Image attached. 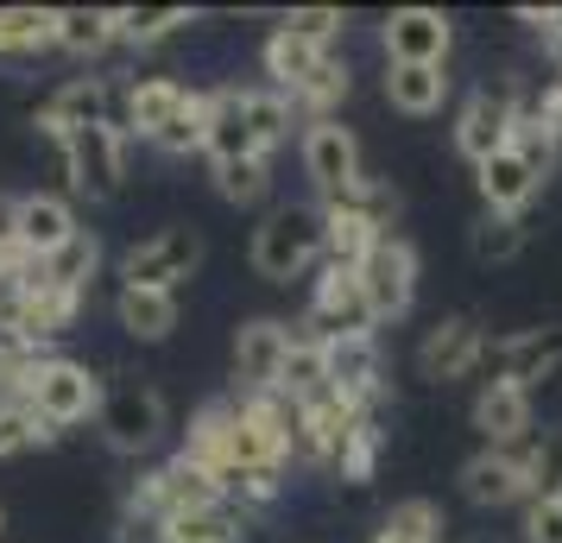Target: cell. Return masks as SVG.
<instances>
[{"label":"cell","instance_id":"obj_13","mask_svg":"<svg viewBox=\"0 0 562 543\" xmlns=\"http://www.w3.org/2000/svg\"><path fill=\"white\" fill-rule=\"evenodd\" d=\"M380 52L385 64H436V70H449L456 20L442 7H398V13L380 20Z\"/></svg>","mask_w":562,"mask_h":543},{"label":"cell","instance_id":"obj_6","mask_svg":"<svg viewBox=\"0 0 562 543\" xmlns=\"http://www.w3.org/2000/svg\"><path fill=\"white\" fill-rule=\"evenodd\" d=\"M95 430H102V442L114 449V455H153L158 442H165V430H171L165 392H158L153 380H133V373L108 380Z\"/></svg>","mask_w":562,"mask_h":543},{"label":"cell","instance_id":"obj_42","mask_svg":"<svg viewBox=\"0 0 562 543\" xmlns=\"http://www.w3.org/2000/svg\"><path fill=\"white\" fill-rule=\"evenodd\" d=\"M279 26L297 32V38H304V45H316V52H335V38L348 32V13H341V7H291Z\"/></svg>","mask_w":562,"mask_h":543},{"label":"cell","instance_id":"obj_37","mask_svg":"<svg viewBox=\"0 0 562 543\" xmlns=\"http://www.w3.org/2000/svg\"><path fill=\"white\" fill-rule=\"evenodd\" d=\"M291 121H297V108L284 102L279 89H247V127H254L259 158H272L291 139Z\"/></svg>","mask_w":562,"mask_h":543},{"label":"cell","instance_id":"obj_7","mask_svg":"<svg viewBox=\"0 0 562 543\" xmlns=\"http://www.w3.org/2000/svg\"><path fill=\"white\" fill-rule=\"evenodd\" d=\"M209 506H228V493H222V480L209 474V467H196L190 455H171V462L146 467L139 480H133L127 493V512H146V518H183V512H209Z\"/></svg>","mask_w":562,"mask_h":543},{"label":"cell","instance_id":"obj_36","mask_svg":"<svg viewBox=\"0 0 562 543\" xmlns=\"http://www.w3.org/2000/svg\"><path fill=\"white\" fill-rule=\"evenodd\" d=\"M209 178L228 208H254L272 196V158H228V165H209Z\"/></svg>","mask_w":562,"mask_h":543},{"label":"cell","instance_id":"obj_32","mask_svg":"<svg viewBox=\"0 0 562 543\" xmlns=\"http://www.w3.org/2000/svg\"><path fill=\"white\" fill-rule=\"evenodd\" d=\"M525 247H531L525 215H493V208H481V222L468 228V253L481 259V265H512Z\"/></svg>","mask_w":562,"mask_h":543},{"label":"cell","instance_id":"obj_20","mask_svg":"<svg viewBox=\"0 0 562 543\" xmlns=\"http://www.w3.org/2000/svg\"><path fill=\"white\" fill-rule=\"evenodd\" d=\"M291 336H297V329L279 323V316H247V323L234 329V386H240V398H247V392H279Z\"/></svg>","mask_w":562,"mask_h":543},{"label":"cell","instance_id":"obj_47","mask_svg":"<svg viewBox=\"0 0 562 543\" xmlns=\"http://www.w3.org/2000/svg\"><path fill=\"white\" fill-rule=\"evenodd\" d=\"M543 45H557L562 52V7H550V32H543Z\"/></svg>","mask_w":562,"mask_h":543},{"label":"cell","instance_id":"obj_45","mask_svg":"<svg viewBox=\"0 0 562 543\" xmlns=\"http://www.w3.org/2000/svg\"><path fill=\"white\" fill-rule=\"evenodd\" d=\"M114 543H165V524H158V518H146V512H127V506H121Z\"/></svg>","mask_w":562,"mask_h":543},{"label":"cell","instance_id":"obj_2","mask_svg":"<svg viewBox=\"0 0 562 543\" xmlns=\"http://www.w3.org/2000/svg\"><path fill=\"white\" fill-rule=\"evenodd\" d=\"M247 259L266 285H291L304 272H323V203H279L259 215Z\"/></svg>","mask_w":562,"mask_h":543},{"label":"cell","instance_id":"obj_1","mask_svg":"<svg viewBox=\"0 0 562 543\" xmlns=\"http://www.w3.org/2000/svg\"><path fill=\"white\" fill-rule=\"evenodd\" d=\"M121 133L153 139L158 152H203V89H183L178 77H133L121 95Z\"/></svg>","mask_w":562,"mask_h":543},{"label":"cell","instance_id":"obj_21","mask_svg":"<svg viewBox=\"0 0 562 543\" xmlns=\"http://www.w3.org/2000/svg\"><path fill=\"white\" fill-rule=\"evenodd\" d=\"M468 417L481 430V449H525L537 437V392L512 386V380H486Z\"/></svg>","mask_w":562,"mask_h":543},{"label":"cell","instance_id":"obj_41","mask_svg":"<svg viewBox=\"0 0 562 543\" xmlns=\"http://www.w3.org/2000/svg\"><path fill=\"white\" fill-rule=\"evenodd\" d=\"M380 455H385V430L380 417H367L355 430V442L341 449V462H335V480H348V487H373V474H380Z\"/></svg>","mask_w":562,"mask_h":543},{"label":"cell","instance_id":"obj_4","mask_svg":"<svg viewBox=\"0 0 562 543\" xmlns=\"http://www.w3.org/2000/svg\"><path fill=\"white\" fill-rule=\"evenodd\" d=\"M102 392H108V380H95V373L82 361H70V354H38V361L20 373V398L38 411V423H52L57 437L102 411Z\"/></svg>","mask_w":562,"mask_h":543},{"label":"cell","instance_id":"obj_18","mask_svg":"<svg viewBox=\"0 0 562 543\" xmlns=\"http://www.w3.org/2000/svg\"><path fill=\"white\" fill-rule=\"evenodd\" d=\"M486 366L493 380H512V386L537 392L543 380L562 373V323H537V329H512L486 348Z\"/></svg>","mask_w":562,"mask_h":543},{"label":"cell","instance_id":"obj_8","mask_svg":"<svg viewBox=\"0 0 562 543\" xmlns=\"http://www.w3.org/2000/svg\"><path fill=\"white\" fill-rule=\"evenodd\" d=\"M196 272H203V234L190 222H171L121 253V285L133 291H183Z\"/></svg>","mask_w":562,"mask_h":543},{"label":"cell","instance_id":"obj_9","mask_svg":"<svg viewBox=\"0 0 562 543\" xmlns=\"http://www.w3.org/2000/svg\"><path fill=\"white\" fill-rule=\"evenodd\" d=\"M297 329L316 336V341L380 336V316H373V304H367L360 272H348V265H323V272H316V285H310V310H304Z\"/></svg>","mask_w":562,"mask_h":543},{"label":"cell","instance_id":"obj_24","mask_svg":"<svg viewBox=\"0 0 562 543\" xmlns=\"http://www.w3.org/2000/svg\"><path fill=\"white\" fill-rule=\"evenodd\" d=\"M380 240H385V228L355 203V196L323 208V265H348V272H360Z\"/></svg>","mask_w":562,"mask_h":543},{"label":"cell","instance_id":"obj_34","mask_svg":"<svg viewBox=\"0 0 562 543\" xmlns=\"http://www.w3.org/2000/svg\"><path fill=\"white\" fill-rule=\"evenodd\" d=\"M348 89H355V70H348V57L341 52H329L323 64H316V77L291 95V108L310 114V121H335V108L348 102Z\"/></svg>","mask_w":562,"mask_h":543},{"label":"cell","instance_id":"obj_16","mask_svg":"<svg viewBox=\"0 0 562 543\" xmlns=\"http://www.w3.org/2000/svg\"><path fill=\"white\" fill-rule=\"evenodd\" d=\"M360 285H367V304H373L380 323L411 316V304H417V247L405 234H385L367 253V265H360Z\"/></svg>","mask_w":562,"mask_h":543},{"label":"cell","instance_id":"obj_14","mask_svg":"<svg viewBox=\"0 0 562 543\" xmlns=\"http://www.w3.org/2000/svg\"><path fill=\"white\" fill-rule=\"evenodd\" d=\"M114 121V82L108 77H64L38 102V114H32V127L45 133L52 146H64L70 133H82V127H108ZM121 127V121H114Z\"/></svg>","mask_w":562,"mask_h":543},{"label":"cell","instance_id":"obj_29","mask_svg":"<svg viewBox=\"0 0 562 543\" xmlns=\"http://www.w3.org/2000/svg\"><path fill=\"white\" fill-rule=\"evenodd\" d=\"M279 392L291 398V405H310V398H323L329 386V341L316 336H291V354H284V373H279Z\"/></svg>","mask_w":562,"mask_h":543},{"label":"cell","instance_id":"obj_17","mask_svg":"<svg viewBox=\"0 0 562 543\" xmlns=\"http://www.w3.org/2000/svg\"><path fill=\"white\" fill-rule=\"evenodd\" d=\"M461 499L468 506H481V512H525V499H531V480H525V449H474L468 462H461Z\"/></svg>","mask_w":562,"mask_h":543},{"label":"cell","instance_id":"obj_30","mask_svg":"<svg viewBox=\"0 0 562 543\" xmlns=\"http://www.w3.org/2000/svg\"><path fill=\"white\" fill-rule=\"evenodd\" d=\"M57 52L64 57H108L114 52V7H57Z\"/></svg>","mask_w":562,"mask_h":543},{"label":"cell","instance_id":"obj_23","mask_svg":"<svg viewBox=\"0 0 562 543\" xmlns=\"http://www.w3.org/2000/svg\"><path fill=\"white\" fill-rule=\"evenodd\" d=\"M329 386L355 405V411H373L385 398V354L380 336H360V341H329Z\"/></svg>","mask_w":562,"mask_h":543},{"label":"cell","instance_id":"obj_40","mask_svg":"<svg viewBox=\"0 0 562 543\" xmlns=\"http://www.w3.org/2000/svg\"><path fill=\"white\" fill-rule=\"evenodd\" d=\"M525 480H531V499H562V423L525 442Z\"/></svg>","mask_w":562,"mask_h":543},{"label":"cell","instance_id":"obj_22","mask_svg":"<svg viewBox=\"0 0 562 543\" xmlns=\"http://www.w3.org/2000/svg\"><path fill=\"white\" fill-rule=\"evenodd\" d=\"M203 158L209 165L259 158L254 127H247V89H240V82H215V89H203Z\"/></svg>","mask_w":562,"mask_h":543},{"label":"cell","instance_id":"obj_15","mask_svg":"<svg viewBox=\"0 0 562 543\" xmlns=\"http://www.w3.org/2000/svg\"><path fill=\"white\" fill-rule=\"evenodd\" d=\"M77 234H82V222H77V203H70V196H57V190H26V196H13V247H20V259L45 265V259L64 253Z\"/></svg>","mask_w":562,"mask_h":543},{"label":"cell","instance_id":"obj_25","mask_svg":"<svg viewBox=\"0 0 562 543\" xmlns=\"http://www.w3.org/2000/svg\"><path fill=\"white\" fill-rule=\"evenodd\" d=\"M114 323H121L133 341L158 348V341L178 336L183 297H178V291H133V285H121V291H114Z\"/></svg>","mask_w":562,"mask_h":543},{"label":"cell","instance_id":"obj_27","mask_svg":"<svg viewBox=\"0 0 562 543\" xmlns=\"http://www.w3.org/2000/svg\"><path fill=\"white\" fill-rule=\"evenodd\" d=\"M329 52H316V45H304L297 32H284V26H272L266 32V45H259V64H266V89H279L284 102L304 89L310 77H316V64H323Z\"/></svg>","mask_w":562,"mask_h":543},{"label":"cell","instance_id":"obj_49","mask_svg":"<svg viewBox=\"0 0 562 543\" xmlns=\"http://www.w3.org/2000/svg\"><path fill=\"white\" fill-rule=\"evenodd\" d=\"M468 543H499V538H468Z\"/></svg>","mask_w":562,"mask_h":543},{"label":"cell","instance_id":"obj_31","mask_svg":"<svg viewBox=\"0 0 562 543\" xmlns=\"http://www.w3.org/2000/svg\"><path fill=\"white\" fill-rule=\"evenodd\" d=\"M57 52V7H0V57Z\"/></svg>","mask_w":562,"mask_h":543},{"label":"cell","instance_id":"obj_28","mask_svg":"<svg viewBox=\"0 0 562 543\" xmlns=\"http://www.w3.org/2000/svg\"><path fill=\"white\" fill-rule=\"evenodd\" d=\"M183 26H196L190 7H114V45H127V52H153L165 38H178Z\"/></svg>","mask_w":562,"mask_h":543},{"label":"cell","instance_id":"obj_38","mask_svg":"<svg viewBox=\"0 0 562 543\" xmlns=\"http://www.w3.org/2000/svg\"><path fill=\"white\" fill-rule=\"evenodd\" d=\"M380 531H392V538H405V543H442L449 518H442L436 499H392L380 518Z\"/></svg>","mask_w":562,"mask_h":543},{"label":"cell","instance_id":"obj_26","mask_svg":"<svg viewBox=\"0 0 562 543\" xmlns=\"http://www.w3.org/2000/svg\"><path fill=\"white\" fill-rule=\"evenodd\" d=\"M380 89L405 121H430V114H442V102H449V70H436V64H385Z\"/></svg>","mask_w":562,"mask_h":543},{"label":"cell","instance_id":"obj_19","mask_svg":"<svg viewBox=\"0 0 562 543\" xmlns=\"http://www.w3.org/2000/svg\"><path fill=\"white\" fill-rule=\"evenodd\" d=\"M373 411H355L341 392H323V398H310V405H297V462L323 467V474H335V462H341V449L355 442V430L367 423Z\"/></svg>","mask_w":562,"mask_h":543},{"label":"cell","instance_id":"obj_43","mask_svg":"<svg viewBox=\"0 0 562 543\" xmlns=\"http://www.w3.org/2000/svg\"><path fill=\"white\" fill-rule=\"evenodd\" d=\"M525 127H537L543 139H557L562 146V82L550 77L543 89H531V102H525Z\"/></svg>","mask_w":562,"mask_h":543},{"label":"cell","instance_id":"obj_48","mask_svg":"<svg viewBox=\"0 0 562 543\" xmlns=\"http://www.w3.org/2000/svg\"><path fill=\"white\" fill-rule=\"evenodd\" d=\"M373 543H405V538H392V531H373Z\"/></svg>","mask_w":562,"mask_h":543},{"label":"cell","instance_id":"obj_46","mask_svg":"<svg viewBox=\"0 0 562 543\" xmlns=\"http://www.w3.org/2000/svg\"><path fill=\"white\" fill-rule=\"evenodd\" d=\"M7 240H13V196L0 190V247H7Z\"/></svg>","mask_w":562,"mask_h":543},{"label":"cell","instance_id":"obj_10","mask_svg":"<svg viewBox=\"0 0 562 543\" xmlns=\"http://www.w3.org/2000/svg\"><path fill=\"white\" fill-rule=\"evenodd\" d=\"M57 165H64V178H70V190L82 203H114L127 190V133L114 121L108 127H82L57 146Z\"/></svg>","mask_w":562,"mask_h":543},{"label":"cell","instance_id":"obj_11","mask_svg":"<svg viewBox=\"0 0 562 543\" xmlns=\"http://www.w3.org/2000/svg\"><path fill=\"white\" fill-rule=\"evenodd\" d=\"M297 152H304V178L316 183V203H323V208L348 203L360 183H367L360 139H355V127H341V114H335V121H304Z\"/></svg>","mask_w":562,"mask_h":543},{"label":"cell","instance_id":"obj_44","mask_svg":"<svg viewBox=\"0 0 562 543\" xmlns=\"http://www.w3.org/2000/svg\"><path fill=\"white\" fill-rule=\"evenodd\" d=\"M518 531H525V543H562V499H525Z\"/></svg>","mask_w":562,"mask_h":543},{"label":"cell","instance_id":"obj_12","mask_svg":"<svg viewBox=\"0 0 562 543\" xmlns=\"http://www.w3.org/2000/svg\"><path fill=\"white\" fill-rule=\"evenodd\" d=\"M486 348L493 341H486L481 316H436L430 329H424V341H417V373L430 386H456L474 366H486Z\"/></svg>","mask_w":562,"mask_h":543},{"label":"cell","instance_id":"obj_5","mask_svg":"<svg viewBox=\"0 0 562 543\" xmlns=\"http://www.w3.org/2000/svg\"><path fill=\"white\" fill-rule=\"evenodd\" d=\"M525 102H531V89L512 77H486L468 102L456 108V152L468 165H486L493 152H506L518 127H525Z\"/></svg>","mask_w":562,"mask_h":543},{"label":"cell","instance_id":"obj_39","mask_svg":"<svg viewBox=\"0 0 562 543\" xmlns=\"http://www.w3.org/2000/svg\"><path fill=\"white\" fill-rule=\"evenodd\" d=\"M57 430L52 423H38L26 398H13V405H0V462H13V455H32V449H52Z\"/></svg>","mask_w":562,"mask_h":543},{"label":"cell","instance_id":"obj_33","mask_svg":"<svg viewBox=\"0 0 562 543\" xmlns=\"http://www.w3.org/2000/svg\"><path fill=\"white\" fill-rule=\"evenodd\" d=\"M95 265H102V240H95V234L82 228L77 240L64 247V253H52L45 265H38V279H45V285H57V291H70V297H82V304H89Z\"/></svg>","mask_w":562,"mask_h":543},{"label":"cell","instance_id":"obj_3","mask_svg":"<svg viewBox=\"0 0 562 543\" xmlns=\"http://www.w3.org/2000/svg\"><path fill=\"white\" fill-rule=\"evenodd\" d=\"M557 139H543L537 127H518V139H512L506 152H493L486 165H474V190H481V208H493V215H525V208L537 203V190L550 183V171H557Z\"/></svg>","mask_w":562,"mask_h":543},{"label":"cell","instance_id":"obj_35","mask_svg":"<svg viewBox=\"0 0 562 543\" xmlns=\"http://www.w3.org/2000/svg\"><path fill=\"white\" fill-rule=\"evenodd\" d=\"M165 543H247V512L240 506H209V512L165 518Z\"/></svg>","mask_w":562,"mask_h":543}]
</instances>
